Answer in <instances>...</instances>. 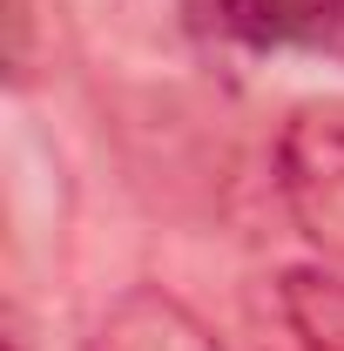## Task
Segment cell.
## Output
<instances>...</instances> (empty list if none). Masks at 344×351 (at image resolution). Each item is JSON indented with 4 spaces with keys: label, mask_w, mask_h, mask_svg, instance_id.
<instances>
[{
    "label": "cell",
    "mask_w": 344,
    "mask_h": 351,
    "mask_svg": "<svg viewBox=\"0 0 344 351\" xmlns=\"http://www.w3.org/2000/svg\"><path fill=\"white\" fill-rule=\"evenodd\" d=\"M277 196L317 257L344 263V108L304 101L277 135Z\"/></svg>",
    "instance_id": "1"
},
{
    "label": "cell",
    "mask_w": 344,
    "mask_h": 351,
    "mask_svg": "<svg viewBox=\"0 0 344 351\" xmlns=\"http://www.w3.org/2000/svg\"><path fill=\"white\" fill-rule=\"evenodd\" d=\"M189 21L216 47L344 61V0H189Z\"/></svg>",
    "instance_id": "2"
},
{
    "label": "cell",
    "mask_w": 344,
    "mask_h": 351,
    "mask_svg": "<svg viewBox=\"0 0 344 351\" xmlns=\"http://www.w3.org/2000/svg\"><path fill=\"white\" fill-rule=\"evenodd\" d=\"M82 351H223V345L210 338V324L182 304V298L142 284V291L115 298V304L95 317V331H88Z\"/></svg>",
    "instance_id": "3"
},
{
    "label": "cell",
    "mask_w": 344,
    "mask_h": 351,
    "mask_svg": "<svg viewBox=\"0 0 344 351\" xmlns=\"http://www.w3.org/2000/svg\"><path fill=\"white\" fill-rule=\"evenodd\" d=\"M277 311L304 338V351H344V270L331 263H297L277 284Z\"/></svg>",
    "instance_id": "4"
},
{
    "label": "cell",
    "mask_w": 344,
    "mask_h": 351,
    "mask_svg": "<svg viewBox=\"0 0 344 351\" xmlns=\"http://www.w3.org/2000/svg\"><path fill=\"white\" fill-rule=\"evenodd\" d=\"M7 351H27V331L21 324H7Z\"/></svg>",
    "instance_id": "5"
}]
</instances>
